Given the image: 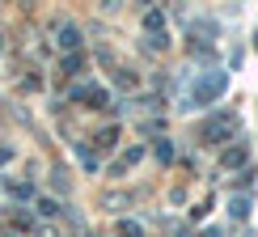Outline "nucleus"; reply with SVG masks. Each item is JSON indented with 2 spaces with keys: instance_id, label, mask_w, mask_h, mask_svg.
<instances>
[{
  "instance_id": "1",
  "label": "nucleus",
  "mask_w": 258,
  "mask_h": 237,
  "mask_svg": "<svg viewBox=\"0 0 258 237\" xmlns=\"http://www.w3.org/2000/svg\"><path fill=\"white\" fill-rule=\"evenodd\" d=\"M224 85H229V77H224V72H212L208 81H199V85H195V93H190V106H208L212 98H220V93H224Z\"/></svg>"
},
{
  "instance_id": "2",
  "label": "nucleus",
  "mask_w": 258,
  "mask_h": 237,
  "mask_svg": "<svg viewBox=\"0 0 258 237\" xmlns=\"http://www.w3.org/2000/svg\"><path fill=\"white\" fill-rule=\"evenodd\" d=\"M59 42H63V47H68V51H72V47H81V30H77V26H63Z\"/></svg>"
},
{
  "instance_id": "3",
  "label": "nucleus",
  "mask_w": 258,
  "mask_h": 237,
  "mask_svg": "<svg viewBox=\"0 0 258 237\" xmlns=\"http://www.w3.org/2000/svg\"><path fill=\"white\" fill-rule=\"evenodd\" d=\"M38 212H42V216H55L59 203H55V199H38Z\"/></svg>"
},
{
  "instance_id": "4",
  "label": "nucleus",
  "mask_w": 258,
  "mask_h": 237,
  "mask_svg": "<svg viewBox=\"0 0 258 237\" xmlns=\"http://www.w3.org/2000/svg\"><path fill=\"white\" fill-rule=\"evenodd\" d=\"M224 165H245V153H241V148H233V153L224 157Z\"/></svg>"
},
{
  "instance_id": "5",
  "label": "nucleus",
  "mask_w": 258,
  "mask_h": 237,
  "mask_svg": "<svg viewBox=\"0 0 258 237\" xmlns=\"http://www.w3.org/2000/svg\"><path fill=\"white\" fill-rule=\"evenodd\" d=\"M77 68H85L81 55H68V60H63V72H77Z\"/></svg>"
}]
</instances>
